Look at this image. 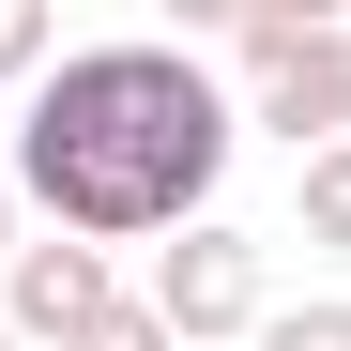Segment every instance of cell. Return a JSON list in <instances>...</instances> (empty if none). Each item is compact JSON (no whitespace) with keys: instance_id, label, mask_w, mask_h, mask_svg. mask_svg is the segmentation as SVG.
Segmentation results:
<instances>
[{"instance_id":"6da1fadb","label":"cell","mask_w":351,"mask_h":351,"mask_svg":"<svg viewBox=\"0 0 351 351\" xmlns=\"http://www.w3.org/2000/svg\"><path fill=\"white\" fill-rule=\"evenodd\" d=\"M229 107L184 46H62V62L31 77L16 107V153H0V184H16L62 245H153V229H199L214 168H229Z\"/></svg>"},{"instance_id":"277c9868","label":"cell","mask_w":351,"mask_h":351,"mask_svg":"<svg viewBox=\"0 0 351 351\" xmlns=\"http://www.w3.org/2000/svg\"><path fill=\"white\" fill-rule=\"evenodd\" d=\"M245 123H275V138H290V168L351 138V16L306 46V62H275V77H260V107H245Z\"/></svg>"},{"instance_id":"5b68a950","label":"cell","mask_w":351,"mask_h":351,"mask_svg":"<svg viewBox=\"0 0 351 351\" xmlns=\"http://www.w3.org/2000/svg\"><path fill=\"white\" fill-rule=\"evenodd\" d=\"M290 214H306V245H336V260H351V138L290 168Z\"/></svg>"},{"instance_id":"30bf717a","label":"cell","mask_w":351,"mask_h":351,"mask_svg":"<svg viewBox=\"0 0 351 351\" xmlns=\"http://www.w3.org/2000/svg\"><path fill=\"white\" fill-rule=\"evenodd\" d=\"M0 351H16V336H0Z\"/></svg>"},{"instance_id":"8992f818","label":"cell","mask_w":351,"mask_h":351,"mask_svg":"<svg viewBox=\"0 0 351 351\" xmlns=\"http://www.w3.org/2000/svg\"><path fill=\"white\" fill-rule=\"evenodd\" d=\"M46 62H62V16L46 0H0V92H31Z\"/></svg>"},{"instance_id":"3957f363","label":"cell","mask_w":351,"mask_h":351,"mask_svg":"<svg viewBox=\"0 0 351 351\" xmlns=\"http://www.w3.org/2000/svg\"><path fill=\"white\" fill-rule=\"evenodd\" d=\"M107 306H123V290H107V260H92V245H62V229L0 260V336H16V351H77Z\"/></svg>"},{"instance_id":"ba28073f","label":"cell","mask_w":351,"mask_h":351,"mask_svg":"<svg viewBox=\"0 0 351 351\" xmlns=\"http://www.w3.org/2000/svg\"><path fill=\"white\" fill-rule=\"evenodd\" d=\"M77 351H168V321H153V306H107V321H92Z\"/></svg>"},{"instance_id":"9c48e42d","label":"cell","mask_w":351,"mask_h":351,"mask_svg":"<svg viewBox=\"0 0 351 351\" xmlns=\"http://www.w3.org/2000/svg\"><path fill=\"white\" fill-rule=\"evenodd\" d=\"M0 260H16V184H0Z\"/></svg>"},{"instance_id":"7a4b0ae2","label":"cell","mask_w":351,"mask_h":351,"mask_svg":"<svg viewBox=\"0 0 351 351\" xmlns=\"http://www.w3.org/2000/svg\"><path fill=\"white\" fill-rule=\"evenodd\" d=\"M153 321H168V351H229V336H260V321H275V275H260V245L199 214L184 245L153 260Z\"/></svg>"},{"instance_id":"52a82bcc","label":"cell","mask_w":351,"mask_h":351,"mask_svg":"<svg viewBox=\"0 0 351 351\" xmlns=\"http://www.w3.org/2000/svg\"><path fill=\"white\" fill-rule=\"evenodd\" d=\"M245 351H351V290H321V306H275Z\"/></svg>"}]
</instances>
